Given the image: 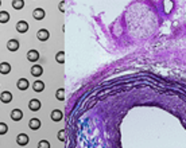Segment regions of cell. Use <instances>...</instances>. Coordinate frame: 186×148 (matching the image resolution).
I'll use <instances>...</instances> for the list:
<instances>
[{"label":"cell","instance_id":"obj_1","mask_svg":"<svg viewBox=\"0 0 186 148\" xmlns=\"http://www.w3.org/2000/svg\"><path fill=\"white\" fill-rule=\"evenodd\" d=\"M28 30V24L27 22H24V20H19L18 23H16V31L20 32V34H24Z\"/></svg>","mask_w":186,"mask_h":148},{"label":"cell","instance_id":"obj_2","mask_svg":"<svg viewBox=\"0 0 186 148\" xmlns=\"http://www.w3.org/2000/svg\"><path fill=\"white\" fill-rule=\"evenodd\" d=\"M32 16H34L35 20H42L46 16V12H44L43 8H35L34 12H32Z\"/></svg>","mask_w":186,"mask_h":148},{"label":"cell","instance_id":"obj_3","mask_svg":"<svg viewBox=\"0 0 186 148\" xmlns=\"http://www.w3.org/2000/svg\"><path fill=\"white\" fill-rule=\"evenodd\" d=\"M28 136L26 133H19L18 135V137H16V143H18L19 146H27L28 144Z\"/></svg>","mask_w":186,"mask_h":148},{"label":"cell","instance_id":"obj_4","mask_svg":"<svg viewBox=\"0 0 186 148\" xmlns=\"http://www.w3.org/2000/svg\"><path fill=\"white\" fill-rule=\"evenodd\" d=\"M49 36H50V34H49V31L44 30V28H42V30H39L38 32H36V38H38L39 40H42V42L47 40Z\"/></svg>","mask_w":186,"mask_h":148},{"label":"cell","instance_id":"obj_5","mask_svg":"<svg viewBox=\"0 0 186 148\" xmlns=\"http://www.w3.org/2000/svg\"><path fill=\"white\" fill-rule=\"evenodd\" d=\"M27 59L30 61V62H36V61L39 59V53L36 50H30L27 53Z\"/></svg>","mask_w":186,"mask_h":148},{"label":"cell","instance_id":"obj_6","mask_svg":"<svg viewBox=\"0 0 186 148\" xmlns=\"http://www.w3.org/2000/svg\"><path fill=\"white\" fill-rule=\"evenodd\" d=\"M7 49L10 51H16L19 49V42L16 39H11L7 42Z\"/></svg>","mask_w":186,"mask_h":148},{"label":"cell","instance_id":"obj_7","mask_svg":"<svg viewBox=\"0 0 186 148\" xmlns=\"http://www.w3.org/2000/svg\"><path fill=\"white\" fill-rule=\"evenodd\" d=\"M11 118L14 121H19V120H22L23 118V112L20 109H14L11 112Z\"/></svg>","mask_w":186,"mask_h":148},{"label":"cell","instance_id":"obj_8","mask_svg":"<svg viewBox=\"0 0 186 148\" xmlns=\"http://www.w3.org/2000/svg\"><path fill=\"white\" fill-rule=\"evenodd\" d=\"M0 101L4 102V104H8V102L12 101V93L10 92H3L0 94Z\"/></svg>","mask_w":186,"mask_h":148},{"label":"cell","instance_id":"obj_9","mask_svg":"<svg viewBox=\"0 0 186 148\" xmlns=\"http://www.w3.org/2000/svg\"><path fill=\"white\" fill-rule=\"evenodd\" d=\"M28 108H30L31 110H34V112L39 110L40 109V101L39 100H35V98H32V100L28 102Z\"/></svg>","mask_w":186,"mask_h":148},{"label":"cell","instance_id":"obj_10","mask_svg":"<svg viewBox=\"0 0 186 148\" xmlns=\"http://www.w3.org/2000/svg\"><path fill=\"white\" fill-rule=\"evenodd\" d=\"M31 74L34 77H39V76H42L43 74V69L40 65H34V66L31 67Z\"/></svg>","mask_w":186,"mask_h":148},{"label":"cell","instance_id":"obj_11","mask_svg":"<svg viewBox=\"0 0 186 148\" xmlns=\"http://www.w3.org/2000/svg\"><path fill=\"white\" fill-rule=\"evenodd\" d=\"M16 86H18L19 90H26V89H28L30 84H28V81L26 80V78H20V80L18 81V84H16Z\"/></svg>","mask_w":186,"mask_h":148},{"label":"cell","instance_id":"obj_12","mask_svg":"<svg viewBox=\"0 0 186 148\" xmlns=\"http://www.w3.org/2000/svg\"><path fill=\"white\" fill-rule=\"evenodd\" d=\"M28 127H30V129L36 131V129H39V127H40V121L38 118H31V120L28 121Z\"/></svg>","mask_w":186,"mask_h":148},{"label":"cell","instance_id":"obj_13","mask_svg":"<svg viewBox=\"0 0 186 148\" xmlns=\"http://www.w3.org/2000/svg\"><path fill=\"white\" fill-rule=\"evenodd\" d=\"M62 112L61 110H58V109H55V110H53L51 112V120L53 121H61L62 120Z\"/></svg>","mask_w":186,"mask_h":148},{"label":"cell","instance_id":"obj_14","mask_svg":"<svg viewBox=\"0 0 186 148\" xmlns=\"http://www.w3.org/2000/svg\"><path fill=\"white\" fill-rule=\"evenodd\" d=\"M11 72V65L8 62H2L0 63V73L2 74H8Z\"/></svg>","mask_w":186,"mask_h":148},{"label":"cell","instance_id":"obj_15","mask_svg":"<svg viewBox=\"0 0 186 148\" xmlns=\"http://www.w3.org/2000/svg\"><path fill=\"white\" fill-rule=\"evenodd\" d=\"M32 89L35 90V92H43V89H44V84L42 81H35L34 84H32Z\"/></svg>","mask_w":186,"mask_h":148},{"label":"cell","instance_id":"obj_16","mask_svg":"<svg viewBox=\"0 0 186 148\" xmlns=\"http://www.w3.org/2000/svg\"><path fill=\"white\" fill-rule=\"evenodd\" d=\"M10 20V14L7 11H0V23H7Z\"/></svg>","mask_w":186,"mask_h":148},{"label":"cell","instance_id":"obj_17","mask_svg":"<svg viewBox=\"0 0 186 148\" xmlns=\"http://www.w3.org/2000/svg\"><path fill=\"white\" fill-rule=\"evenodd\" d=\"M23 6H24L23 0H12V8H15V10H22Z\"/></svg>","mask_w":186,"mask_h":148},{"label":"cell","instance_id":"obj_18","mask_svg":"<svg viewBox=\"0 0 186 148\" xmlns=\"http://www.w3.org/2000/svg\"><path fill=\"white\" fill-rule=\"evenodd\" d=\"M55 97H57V100H59V101H63L65 100V89H58L57 90V93H55Z\"/></svg>","mask_w":186,"mask_h":148},{"label":"cell","instance_id":"obj_19","mask_svg":"<svg viewBox=\"0 0 186 148\" xmlns=\"http://www.w3.org/2000/svg\"><path fill=\"white\" fill-rule=\"evenodd\" d=\"M55 59L58 63H63L65 62V53L63 51H58L55 54Z\"/></svg>","mask_w":186,"mask_h":148},{"label":"cell","instance_id":"obj_20","mask_svg":"<svg viewBox=\"0 0 186 148\" xmlns=\"http://www.w3.org/2000/svg\"><path fill=\"white\" fill-rule=\"evenodd\" d=\"M38 148H50V143L47 140H40L38 143Z\"/></svg>","mask_w":186,"mask_h":148},{"label":"cell","instance_id":"obj_21","mask_svg":"<svg viewBox=\"0 0 186 148\" xmlns=\"http://www.w3.org/2000/svg\"><path fill=\"white\" fill-rule=\"evenodd\" d=\"M58 139H59L61 141H65V140H66V131H65V129H61L59 132H58Z\"/></svg>","mask_w":186,"mask_h":148},{"label":"cell","instance_id":"obj_22","mask_svg":"<svg viewBox=\"0 0 186 148\" xmlns=\"http://www.w3.org/2000/svg\"><path fill=\"white\" fill-rule=\"evenodd\" d=\"M8 132V127L4 123H0V135H6Z\"/></svg>","mask_w":186,"mask_h":148},{"label":"cell","instance_id":"obj_23","mask_svg":"<svg viewBox=\"0 0 186 148\" xmlns=\"http://www.w3.org/2000/svg\"><path fill=\"white\" fill-rule=\"evenodd\" d=\"M59 7H61V8H59L61 11H65V8H63V3H61V6H59Z\"/></svg>","mask_w":186,"mask_h":148},{"label":"cell","instance_id":"obj_24","mask_svg":"<svg viewBox=\"0 0 186 148\" xmlns=\"http://www.w3.org/2000/svg\"><path fill=\"white\" fill-rule=\"evenodd\" d=\"M0 4H2V2H0Z\"/></svg>","mask_w":186,"mask_h":148}]
</instances>
